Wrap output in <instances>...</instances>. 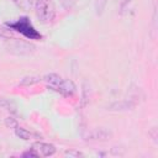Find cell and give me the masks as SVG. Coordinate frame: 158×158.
I'll use <instances>...</instances> for the list:
<instances>
[{
	"label": "cell",
	"instance_id": "cell-1",
	"mask_svg": "<svg viewBox=\"0 0 158 158\" xmlns=\"http://www.w3.org/2000/svg\"><path fill=\"white\" fill-rule=\"evenodd\" d=\"M44 81L47 83V85H48L52 90L58 91V93H60V94L64 95V96H70V95H73L74 91H75V84H74L72 80L64 79V78H62L60 75L54 74V73L46 75V77H44Z\"/></svg>",
	"mask_w": 158,
	"mask_h": 158
},
{
	"label": "cell",
	"instance_id": "cell-2",
	"mask_svg": "<svg viewBox=\"0 0 158 158\" xmlns=\"http://www.w3.org/2000/svg\"><path fill=\"white\" fill-rule=\"evenodd\" d=\"M6 25L10 28H12V30L22 33L28 40H41V37H42L37 32V30H35V27L30 22V19L28 17H20L16 22H7Z\"/></svg>",
	"mask_w": 158,
	"mask_h": 158
},
{
	"label": "cell",
	"instance_id": "cell-3",
	"mask_svg": "<svg viewBox=\"0 0 158 158\" xmlns=\"http://www.w3.org/2000/svg\"><path fill=\"white\" fill-rule=\"evenodd\" d=\"M36 16L42 23H49L56 15V6L53 0H37L36 1Z\"/></svg>",
	"mask_w": 158,
	"mask_h": 158
},
{
	"label": "cell",
	"instance_id": "cell-4",
	"mask_svg": "<svg viewBox=\"0 0 158 158\" xmlns=\"http://www.w3.org/2000/svg\"><path fill=\"white\" fill-rule=\"evenodd\" d=\"M38 156H42V157H49V156H53L56 153V147L51 143H46V142H35L32 143V147H31Z\"/></svg>",
	"mask_w": 158,
	"mask_h": 158
},
{
	"label": "cell",
	"instance_id": "cell-5",
	"mask_svg": "<svg viewBox=\"0 0 158 158\" xmlns=\"http://www.w3.org/2000/svg\"><path fill=\"white\" fill-rule=\"evenodd\" d=\"M15 135H16L19 138L25 139V141H28V139H31V138L33 137V133H31L30 131H27V130L23 128V127H19V126L15 127Z\"/></svg>",
	"mask_w": 158,
	"mask_h": 158
},
{
	"label": "cell",
	"instance_id": "cell-6",
	"mask_svg": "<svg viewBox=\"0 0 158 158\" xmlns=\"http://www.w3.org/2000/svg\"><path fill=\"white\" fill-rule=\"evenodd\" d=\"M36 1L37 0H14L15 5L22 10H30L36 5Z\"/></svg>",
	"mask_w": 158,
	"mask_h": 158
},
{
	"label": "cell",
	"instance_id": "cell-7",
	"mask_svg": "<svg viewBox=\"0 0 158 158\" xmlns=\"http://www.w3.org/2000/svg\"><path fill=\"white\" fill-rule=\"evenodd\" d=\"M0 106H2L4 109H6V110L10 111L11 114H17L16 105L14 104V101H11V100H9V99H2V100H0Z\"/></svg>",
	"mask_w": 158,
	"mask_h": 158
},
{
	"label": "cell",
	"instance_id": "cell-8",
	"mask_svg": "<svg viewBox=\"0 0 158 158\" xmlns=\"http://www.w3.org/2000/svg\"><path fill=\"white\" fill-rule=\"evenodd\" d=\"M131 107H133V104L123 101V102H115V104H112L109 110H127V109H131Z\"/></svg>",
	"mask_w": 158,
	"mask_h": 158
},
{
	"label": "cell",
	"instance_id": "cell-9",
	"mask_svg": "<svg viewBox=\"0 0 158 158\" xmlns=\"http://www.w3.org/2000/svg\"><path fill=\"white\" fill-rule=\"evenodd\" d=\"M41 80V78H38V77H31V78H23L22 80H21V85H31V84H35V83H37V81H40Z\"/></svg>",
	"mask_w": 158,
	"mask_h": 158
},
{
	"label": "cell",
	"instance_id": "cell-10",
	"mask_svg": "<svg viewBox=\"0 0 158 158\" xmlns=\"http://www.w3.org/2000/svg\"><path fill=\"white\" fill-rule=\"evenodd\" d=\"M5 125H6L7 127H16V126H17V122H16V120L12 118V117H6V118H5Z\"/></svg>",
	"mask_w": 158,
	"mask_h": 158
},
{
	"label": "cell",
	"instance_id": "cell-11",
	"mask_svg": "<svg viewBox=\"0 0 158 158\" xmlns=\"http://www.w3.org/2000/svg\"><path fill=\"white\" fill-rule=\"evenodd\" d=\"M105 4H106V0H98V2H96V10H98V14H101V11H102Z\"/></svg>",
	"mask_w": 158,
	"mask_h": 158
},
{
	"label": "cell",
	"instance_id": "cell-12",
	"mask_svg": "<svg viewBox=\"0 0 158 158\" xmlns=\"http://www.w3.org/2000/svg\"><path fill=\"white\" fill-rule=\"evenodd\" d=\"M22 157H33V158H37L38 157V154L31 148V151H27V152H25V153H22Z\"/></svg>",
	"mask_w": 158,
	"mask_h": 158
},
{
	"label": "cell",
	"instance_id": "cell-13",
	"mask_svg": "<svg viewBox=\"0 0 158 158\" xmlns=\"http://www.w3.org/2000/svg\"><path fill=\"white\" fill-rule=\"evenodd\" d=\"M65 154H68V156H81V153H79V152H72V151H67Z\"/></svg>",
	"mask_w": 158,
	"mask_h": 158
}]
</instances>
